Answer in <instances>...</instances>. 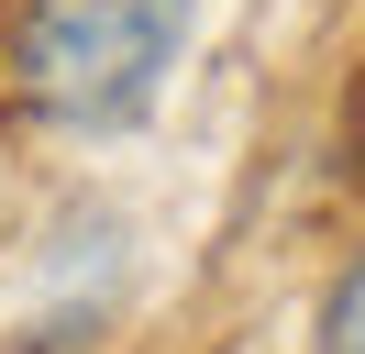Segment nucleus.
Segmentation results:
<instances>
[{"label":"nucleus","instance_id":"1","mask_svg":"<svg viewBox=\"0 0 365 354\" xmlns=\"http://www.w3.org/2000/svg\"><path fill=\"white\" fill-rule=\"evenodd\" d=\"M200 0H23L11 78L56 133H133L188 56Z\"/></svg>","mask_w":365,"mask_h":354},{"label":"nucleus","instance_id":"2","mask_svg":"<svg viewBox=\"0 0 365 354\" xmlns=\"http://www.w3.org/2000/svg\"><path fill=\"white\" fill-rule=\"evenodd\" d=\"M310 354H365V243L343 255V277L321 288V332H310Z\"/></svg>","mask_w":365,"mask_h":354}]
</instances>
